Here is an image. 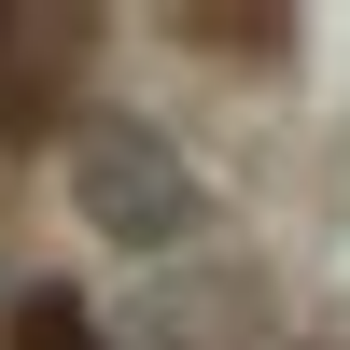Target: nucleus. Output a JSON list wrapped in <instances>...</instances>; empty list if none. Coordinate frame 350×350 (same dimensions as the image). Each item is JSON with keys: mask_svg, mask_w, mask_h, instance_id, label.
Here are the masks:
<instances>
[{"mask_svg": "<svg viewBox=\"0 0 350 350\" xmlns=\"http://www.w3.org/2000/svg\"><path fill=\"white\" fill-rule=\"evenodd\" d=\"M70 211H84V239H112V252H183L196 239V168L168 154L140 112H84L70 126Z\"/></svg>", "mask_w": 350, "mask_h": 350, "instance_id": "f257e3e1", "label": "nucleus"}]
</instances>
